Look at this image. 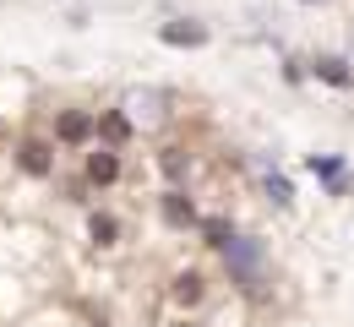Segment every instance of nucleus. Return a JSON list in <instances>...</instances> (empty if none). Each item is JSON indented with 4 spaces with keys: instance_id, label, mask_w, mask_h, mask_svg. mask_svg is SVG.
Listing matches in <instances>:
<instances>
[{
    "instance_id": "0eeeda50",
    "label": "nucleus",
    "mask_w": 354,
    "mask_h": 327,
    "mask_svg": "<svg viewBox=\"0 0 354 327\" xmlns=\"http://www.w3.org/2000/svg\"><path fill=\"white\" fill-rule=\"evenodd\" d=\"M164 218L175 224V230H191V224H202L196 218V207H191V196L185 191H164Z\"/></svg>"
},
{
    "instance_id": "9b49d317",
    "label": "nucleus",
    "mask_w": 354,
    "mask_h": 327,
    "mask_svg": "<svg viewBox=\"0 0 354 327\" xmlns=\"http://www.w3.org/2000/svg\"><path fill=\"white\" fill-rule=\"evenodd\" d=\"M267 196H272V202H278V207H289V202H295V191H289V180H283V175H278V169H267Z\"/></svg>"
},
{
    "instance_id": "7ed1b4c3",
    "label": "nucleus",
    "mask_w": 354,
    "mask_h": 327,
    "mask_svg": "<svg viewBox=\"0 0 354 327\" xmlns=\"http://www.w3.org/2000/svg\"><path fill=\"white\" fill-rule=\"evenodd\" d=\"M93 115H82V109H66V115H55V142H66V147H82V142H93Z\"/></svg>"
},
{
    "instance_id": "9d476101",
    "label": "nucleus",
    "mask_w": 354,
    "mask_h": 327,
    "mask_svg": "<svg viewBox=\"0 0 354 327\" xmlns=\"http://www.w3.org/2000/svg\"><path fill=\"white\" fill-rule=\"evenodd\" d=\"M158 164H164V175H169V180H180V175L191 169V153H185V147H164V158H158Z\"/></svg>"
},
{
    "instance_id": "423d86ee",
    "label": "nucleus",
    "mask_w": 354,
    "mask_h": 327,
    "mask_svg": "<svg viewBox=\"0 0 354 327\" xmlns=\"http://www.w3.org/2000/svg\"><path fill=\"white\" fill-rule=\"evenodd\" d=\"M88 180H93V186H115V180H120V158H115V147H93V153H88Z\"/></svg>"
},
{
    "instance_id": "4468645a",
    "label": "nucleus",
    "mask_w": 354,
    "mask_h": 327,
    "mask_svg": "<svg viewBox=\"0 0 354 327\" xmlns=\"http://www.w3.org/2000/svg\"><path fill=\"white\" fill-rule=\"evenodd\" d=\"M180 327H196V322H180Z\"/></svg>"
},
{
    "instance_id": "ddd939ff",
    "label": "nucleus",
    "mask_w": 354,
    "mask_h": 327,
    "mask_svg": "<svg viewBox=\"0 0 354 327\" xmlns=\"http://www.w3.org/2000/svg\"><path fill=\"white\" fill-rule=\"evenodd\" d=\"M202 234H207V245L218 251V245H223V240H229V234H234V230H229L223 218H207V224H202Z\"/></svg>"
},
{
    "instance_id": "f8f14e48",
    "label": "nucleus",
    "mask_w": 354,
    "mask_h": 327,
    "mask_svg": "<svg viewBox=\"0 0 354 327\" xmlns=\"http://www.w3.org/2000/svg\"><path fill=\"white\" fill-rule=\"evenodd\" d=\"M115 234H120V224H115L109 213H93V240H98V245H115Z\"/></svg>"
},
{
    "instance_id": "6e6552de",
    "label": "nucleus",
    "mask_w": 354,
    "mask_h": 327,
    "mask_svg": "<svg viewBox=\"0 0 354 327\" xmlns=\"http://www.w3.org/2000/svg\"><path fill=\"white\" fill-rule=\"evenodd\" d=\"M49 164H55V158H49L44 142H22V169H28V175H49Z\"/></svg>"
},
{
    "instance_id": "39448f33",
    "label": "nucleus",
    "mask_w": 354,
    "mask_h": 327,
    "mask_svg": "<svg viewBox=\"0 0 354 327\" xmlns=\"http://www.w3.org/2000/svg\"><path fill=\"white\" fill-rule=\"evenodd\" d=\"M158 39L175 44V49H202V44H207V28H202V22H164Z\"/></svg>"
},
{
    "instance_id": "20e7f679",
    "label": "nucleus",
    "mask_w": 354,
    "mask_h": 327,
    "mask_svg": "<svg viewBox=\"0 0 354 327\" xmlns=\"http://www.w3.org/2000/svg\"><path fill=\"white\" fill-rule=\"evenodd\" d=\"M310 77L327 82V88H354V71H349L344 55H316V60H310Z\"/></svg>"
},
{
    "instance_id": "1a4fd4ad",
    "label": "nucleus",
    "mask_w": 354,
    "mask_h": 327,
    "mask_svg": "<svg viewBox=\"0 0 354 327\" xmlns=\"http://www.w3.org/2000/svg\"><path fill=\"white\" fill-rule=\"evenodd\" d=\"M175 300L180 306H196V300H202V273H180L175 279Z\"/></svg>"
},
{
    "instance_id": "f03ea898",
    "label": "nucleus",
    "mask_w": 354,
    "mask_h": 327,
    "mask_svg": "<svg viewBox=\"0 0 354 327\" xmlns=\"http://www.w3.org/2000/svg\"><path fill=\"white\" fill-rule=\"evenodd\" d=\"M306 169L316 175V180H327L333 196H344V191H349V164H344V158H333V153H310Z\"/></svg>"
},
{
    "instance_id": "f257e3e1",
    "label": "nucleus",
    "mask_w": 354,
    "mask_h": 327,
    "mask_svg": "<svg viewBox=\"0 0 354 327\" xmlns=\"http://www.w3.org/2000/svg\"><path fill=\"white\" fill-rule=\"evenodd\" d=\"M223 268H229V279L240 283V289H262V240H251V234H229L218 245Z\"/></svg>"
}]
</instances>
